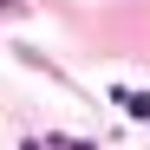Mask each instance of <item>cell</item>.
<instances>
[{
    "instance_id": "cell-2",
    "label": "cell",
    "mask_w": 150,
    "mask_h": 150,
    "mask_svg": "<svg viewBox=\"0 0 150 150\" xmlns=\"http://www.w3.org/2000/svg\"><path fill=\"white\" fill-rule=\"evenodd\" d=\"M26 13V0H0V20H20Z\"/></svg>"
},
{
    "instance_id": "cell-1",
    "label": "cell",
    "mask_w": 150,
    "mask_h": 150,
    "mask_svg": "<svg viewBox=\"0 0 150 150\" xmlns=\"http://www.w3.org/2000/svg\"><path fill=\"white\" fill-rule=\"evenodd\" d=\"M124 111H131V117H150V98L144 91H124Z\"/></svg>"
}]
</instances>
